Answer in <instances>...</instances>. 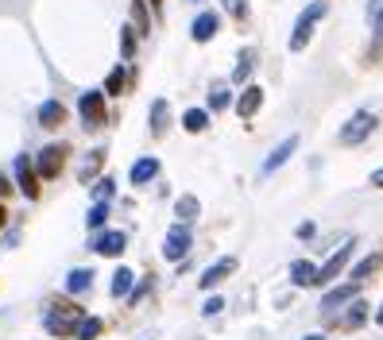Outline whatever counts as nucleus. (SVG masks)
<instances>
[{
	"label": "nucleus",
	"instance_id": "obj_1",
	"mask_svg": "<svg viewBox=\"0 0 383 340\" xmlns=\"http://www.w3.org/2000/svg\"><path fill=\"white\" fill-rule=\"evenodd\" d=\"M325 12H329V0H314V4H306L302 12H298V20H295V31H290V51H306V43H310V35L317 31V23L325 20Z\"/></svg>",
	"mask_w": 383,
	"mask_h": 340
},
{
	"label": "nucleus",
	"instance_id": "obj_2",
	"mask_svg": "<svg viewBox=\"0 0 383 340\" xmlns=\"http://www.w3.org/2000/svg\"><path fill=\"white\" fill-rule=\"evenodd\" d=\"M105 89H89V93L78 97V112H81V124H86L89 131H97L105 120H109V105H105Z\"/></svg>",
	"mask_w": 383,
	"mask_h": 340
},
{
	"label": "nucleus",
	"instance_id": "obj_3",
	"mask_svg": "<svg viewBox=\"0 0 383 340\" xmlns=\"http://www.w3.org/2000/svg\"><path fill=\"white\" fill-rule=\"evenodd\" d=\"M74 321H81V310H78V305L59 302L51 313H47V333H51V336H78Z\"/></svg>",
	"mask_w": 383,
	"mask_h": 340
},
{
	"label": "nucleus",
	"instance_id": "obj_4",
	"mask_svg": "<svg viewBox=\"0 0 383 340\" xmlns=\"http://www.w3.org/2000/svg\"><path fill=\"white\" fill-rule=\"evenodd\" d=\"M353 247L356 244H341L337 252L329 255V259L317 267V275H314V286H329V283H337L341 275H345V267H348V259H353Z\"/></svg>",
	"mask_w": 383,
	"mask_h": 340
},
{
	"label": "nucleus",
	"instance_id": "obj_5",
	"mask_svg": "<svg viewBox=\"0 0 383 340\" xmlns=\"http://www.w3.org/2000/svg\"><path fill=\"white\" fill-rule=\"evenodd\" d=\"M379 128V120H376V112H368V109H360V112H353V120L341 128V143H348V147H356V143H364V139L372 136V131Z\"/></svg>",
	"mask_w": 383,
	"mask_h": 340
},
{
	"label": "nucleus",
	"instance_id": "obj_6",
	"mask_svg": "<svg viewBox=\"0 0 383 340\" xmlns=\"http://www.w3.org/2000/svg\"><path fill=\"white\" fill-rule=\"evenodd\" d=\"M66 151L70 147L66 143H47L43 151H39V159H35V170H39V178H59V170L66 167Z\"/></svg>",
	"mask_w": 383,
	"mask_h": 340
},
{
	"label": "nucleus",
	"instance_id": "obj_7",
	"mask_svg": "<svg viewBox=\"0 0 383 340\" xmlns=\"http://www.w3.org/2000/svg\"><path fill=\"white\" fill-rule=\"evenodd\" d=\"M190 244H194V232H190V225H175L167 232V240H163V255H167L170 263H178V259H186V252H190Z\"/></svg>",
	"mask_w": 383,
	"mask_h": 340
},
{
	"label": "nucleus",
	"instance_id": "obj_8",
	"mask_svg": "<svg viewBox=\"0 0 383 340\" xmlns=\"http://www.w3.org/2000/svg\"><path fill=\"white\" fill-rule=\"evenodd\" d=\"M16 182H20V194L28 197V201H35V197H39V170H35V163H31L28 155L16 159Z\"/></svg>",
	"mask_w": 383,
	"mask_h": 340
},
{
	"label": "nucleus",
	"instance_id": "obj_9",
	"mask_svg": "<svg viewBox=\"0 0 383 340\" xmlns=\"http://www.w3.org/2000/svg\"><path fill=\"white\" fill-rule=\"evenodd\" d=\"M295 151H298V136H287V139H283V143H279V147H275V151L264 159V167H259V174H264V178H271V174L279 170V167H283V163H287Z\"/></svg>",
	"mask_w": 383,
	"mask_h": 340
},
{
	"label": "nucleus",
	"instance_id": "obj_10",
	"mask_svg": "<svg viewBox=\"0 0 383 340\" xmlns=\"http://www.w3.org/2000/svg\"><path fill=\"white\" fill-rule=\"evenodd\" d=\"M217 31H221V16H217V12H201L198 20L190 23V39H194V43H209Z\"/></svg>",
	"mask_w": 383,
	"mask_h": 340
},
{
	"label": "nucleus",
	"instance_id": "obj_11",
	"mask_svg": "<svg viewBox=\"0 0 383 340\" xmlns=\"http://www.w3.org/2000/svg\"><path fill=\"white\" fill-rule=\"evenodd\" d=\"M232 271H236V259H232V255H225V259H217L213 267H209L206 275L198 279V286H201V290H213V286H221L225 279L232 275Z\"/></svg>",
	"mask_w": 383,
	"mask_h": 340
},
{
	"label": "nucleus",
	"instance_id": "obj_12",
	"mask_svg": "<svg viewBox=\"0 0 383 340\" xmlns=\"http://www.w3.org/2000/svg\"><path fill=\"white\" fill-rule=\"evenodd\" d=\"M89 247H93L97 255H109V259H112V255H120L128 247V236H124V232H101Z\"/></svg>",
	"mask_w": 383,
	"mask_h": 340
},
{
	"label": "nucleus",
	"instance_id": "obj_13",
	"mask_svg": "<svg viewBox=\"0 0 383 340\" xmlns=\"http://www.w3.org/2000/svg\"><path fill=\"white\" fill-rule=\"evenodd\" d=\"M256 62H259V51L256 47H244L240 51V62L232 66V86H248V78H252V70H256Z\"/></svg>",
	"mask_w": 383,
	"mask_h": 340
},
{
	"label": "nucleus",
	"instance_id": "obj_14",
	"mask_svg": "<svg viewBox=\"0 0 383 340\" xmlns=\"http://www.w3.org/2000/svg\"><path fill=\"white\" fill-rule=\"evenodd\" d=\"M259 105H264V89H259V86H244V97L236 101V116H240V120H252Z\"/></svg>",
	"mask_w": 383,
	"mask_h": 340
},
{
	"label": "nucleus",
	"instance_id": "obj_15",
	"mask_svg": "<svg viewBox=\"0 0 383 340\" xmlns=\"http://www.w3.org/2000/svg\"><path fill=\"white\" fill-rule=\"evenodd\" d=\"M356 294H360L356 279H353V283H345V286H333L329 294L322 298V310H337V305H345V302H356Z\"/></svg>",
	"mask_w": 383,
	"mask_h": 340
},
{
	"label": "nucleus",
	"instance_id": "obj_16",
	"mask_svg": "<svg viewBox=\"0 0 383 340\" xmlns=\"http://www.w3.org/2000/svg\"><path fill=\"white\" fill-rule=\"evenodd\" d=\"M167 128H170V105L163 101V97H155V101H151V136L163 139V136H167Z\"/></svg>",
	"mask_w": 383,
	"mask_h": 340
},
{
	"label": "nucleus",
	"instance_id": "obj_17",
	"mask_svg": "<svg viewBox=\"0 0 383 340\" xmlns=\"http://www.w3.org/2000/svg\"><path fill=\"white\" fill-rule=\"evenodd\" d=\"M155 174H159V159L155 155H143V159L132 163V170H128V178L136 182V186H143V182H151Z\"/></svg>",
	"mask_w": 383,
	"mask_h": 340
},
{
	"label": "nucleus",
	"instance_id": "obj_18",
	"mask_svg": "<svg viewBox=\"0 0 383 340\" xmlns=\"http://www.w3.org/2000/svg\"><path fill=\"white\" fill-rule=\"evenodd\" d=\"M62 120H66V105H62V101H54V97H51V101L39 105V124H43V128H59Z\"/></svg>",
	"mask_w": 383,
	"mask_h": 340
},
{
	"label": "nucleus",
	"instance_id": "obj_19",
	"mask_svg": "<svg viewBox=\"0 0 383 340\" xmlns=\"http://www.w3.org/2000/svg\"><path fill=\"white\" fill-rule=\"evenodd\" d=\"M379 267H383V252H372V255H364V259L356 263V267L348 271V275H353L356 283H364V279H372V275H376Z\"/></svg>",
	"mask_w": 383,
	"mask_h": 340
},
{
	"label": "nucleus",
	"instance_id": "obj_20",
	"mask_svg": "<svg viewBox=\"0 0 383 340\" xmlns=\"http://www.w3.org/2000/svg\"><path fill=\"white\" fill-rule=\"evenodd\" d=\"M314 275H317L314 263H306V259L290 263V283H295V286H314Z\"/></svg>",
	"mask_w": 383,
	"mask_h": 340
},
{
	"label": "nucleus",
	"instance_id": "obj_21",
	"mask_svg": "<svg viewBox=\"0 0 383 340\" xmlns=\"http://www.w3.org/2000/svg\"><path fill=\"white\" fill-rule=\"evenodd\" d=\"M89 286H93V271L78 267V271H70V275H66V290H70V294H86Z\"/></svg>",
	"mask_w": 383,
	"mask_h": 340
},
{
	"label": "nucleus",
	"instance_id": "obj_22",
	"mask_svg": "<svg viewBox=\"0 0 383 340\" xmlns=\"http://www.w3.org/2000/svg\"><path fill=\"white\" fill-rule=\"evenodd\" d=\"M229 105H232V89L217 81V86L209 89V112H225V109H229Z\"/></svg>",
	"mask_w": 383,
	"mask_h": 340
},
{
	"label": "nucleus",
	"instance_id": "obj_23",
	"mask_svg": "<svg viewBox=\"0 0 383 340\" xmlns=\"http://www.w3.org/2000/svg\"><path fill=\"white\" fill-rule=\"evenodd\" d=\"M151 12L155 8H148V0H132V20H136V31H140V35L151 31Z\"/></svg>",
	"mask_w": 383,
	"mask_h": 340
},
{
	"label": "nucleus",
	"instance_id": "obj_24",
	"mask_svg": "<svg viewBox=\"0 0 383 340\" xmlns=\"http://www.w3.org/2000/svg\"><path fill=\"white\" fill-rule=\"evenodd\" d=\"M182 128L186 131H206L209 128V109H186L182 112Z\"/></svg>",
	"mask_w": 383,
	"mask_h": 340
},
{
	"label": "nucleus",
	"instance_id": "obj_25",
	"mask_svg": "<svg viewBox=\"0 0 383 340\" xmlns=\"http://www.w3.org/2000/svg\"><path fill=\"white\" fill-rule=\"evenodd\" d=\"M132 279H136V271L120 267L117 275H112V298H128V294H132Z\"/></svg>",
	"mask_w": 383,
	"mask_h": 340
},
{
	"label": "nucleus",
	"instance_id": "obj_26",
	"mask_svg": "<svg viewBox=\"0 0 383 340\" xmlns=\"http://www.w3.org/2000/svg\"><path fill=\"white\" fill-rule=\"evenodd\" d=\"M175 213H178V221H186V225H190L194 217H198L201 213V205H198V197L194 194H186V197H178V205H175Z\"/></svg>",
	"mask_w": 383,
	"mask_h": 340
},
{
	"label": "nucleus",
	"instance_id": "obj_27",
	"mask_svg": "<svg viewBox=\"0 0 383 340\" xmlns=\"http://www.w3.org/2000/svg\"><path fill=\"white\" fill-rule=\"evenodd\" d=\"M124 86H128V70H124V66H117V70L105 78V93H109V97H120V93H124Z\"/></svg>",
	"mask_w": 383,
	"mask_h": 340
},
{
	"label": "nucleus",
	"instance_id": "obj_28",
	"mask_svg": "<svg viewBox=\"0 0 383 340\" xmlns=\"http://www.w3.org/2000/svg\"><path fill=\"white\" fill-rule=\"evenodd\" d=\"M101 329H105L101 317H81L78 321V340H97V336H101Z\"/></svg>",
	"mask_w": 383,
	"mask_h": 340
},
{
	"label": "nucleus",
	"instance_id": "obj_29",
	"mask_svg": "<svg viewBox=\"0 0 383 340\" xmlns=\"http://www.w3.org/2000/svg\"><path fill=\"white\" fill-rule=\"evenodd\" d=\"M383 58V20L372 23V47H368V62H379Z\"/></svg>",
	"mask_w": 383,
	"mask_h": 340
},
{
	"label": "nucleus",
	"instance_id": "obj_30",
	"mask_svg": "<svg viewBox=\"0 0 383 340\" xmlns=\"http://www.w3.org/2000/svg\"><path fill=\"white\" fill-rule=\"evenodd\" d=\"M105 221H109V201H97L93 209L86 213V225H89V228H101Z\"/></svg>",
	"mask_w": 383,
	"mask_h": 340
},
{
	"label": "nucleus",
	"instance_id": "obj_31",
	"mask_svg": "<svg viewBox=\"0 0 383 340\" xmlns=\"http://www.w3.org/2000/svg\"><path fill=\"white\" fill-rule=\"evenodd\" d=\"M136 54V28H120V58H132Z\"/></svg>",
	"mask_w": 383,
	"mask_h": 340
},
{
	"label": "nucleus",
	"instance_id": "obj_32",
	"mask_svg": "<svg viewBox=\"0 0 383 340\" xmlns=\"http://www.w3.org/2000/svg\"><path fill=\"white\" fill-rule=\"evenodd\" d=\"M364 321H368V310H364V302H353V310H348L345 325H348V329H360Z\"/></svg>",
	"mask_w": 383,
	"mask_h": 340
},
{
	"label": "nucleus",
	"instance_id": "obj_33",
	"mask_svg": "<svg viewBox=\"0 0 383 340\" xmlns=\"http://www.w3.org/2000/svg\"><path fill=\"white\" fill-rule=\"evenodd\" d=\"M101 163H105V151H93V155H89V159H86V167H81V182H89V178H93Z\"/></svg>",
	"mask_w": 383,
	"mask_h": 340
},
{
	"label": "nucleus",
	"instance_id": "obj_34",
	"mask_svg": "<svg viewBox=\"0 0 383 340\" xmlns=\"http://www.w3.org/2000/svg\"><path fill=\"white\" fill-rule=\"evenodd\" d=\"M112 194H117V182H112V178L97 182V201H112Z\"/></svg>",
	"mask_w": 383,
	"mask_h": 340
},
{
	"label": "nucleus",
	"instance_id": "obj_35",
	"mask_svg": "<svg viewBox=\"0 0 383 340\" xmlns=\"http://www.w3.org/2000/svg\"><path fill=\"white\" fill-rule=\"evenodd\" d=\"M225 305H229V302H225V298H206V305H201V313H206V317H217V313H221L225 310Z\"/></svg>",
	"mask_w": 383,
	"mask_h": 340
},
{
	"label": "nucleus",
	"instance_id": "obj_36",
	"mask_svg": "<svg viewBox=\"0 0 383 340\" xmlns=\"http://www.w3.org/2000/svg\"><path fill=\"white\" fill-rule=\"evenodd\" d=\"M8 189H12V182H8V178H4V174H0V197H4V194H8Z\"/></svg>",
	"mask_w": 383,
	"mask_h": 340
},
{
	"label": "nucleus",
	"instance_id": "obj_37",
	"mask_svg": "<svg viewBox=\"0 0 383 340\" xmlns=\"http://www.w3.org/2000/svg\"><path fill=\"white\" fill-rule=\"evenodd\" d=\"M372 186H376V189H383V170H376V174H372Z\"/></svg>",
	"mask_w": 383,
	"mask_h": 340
},
{
	"label": "nucleus",
	"instance_id": "obj_38",
	"mask_svg": "<svg viewBox=\"0 0 383 340\" xmlns=\"http://www.w3.org/2000/svg\"><path fill=\"white\" fill-rule=\"evenodd\" d=\"M4 221H8V209H4V205H0V228H4Z\"/></svg>",
	"mask_w": 383,
	"mask_h": 340
},
{
	"label": "nucleus",
	"instance_id": "obj_39",
	"mask_svg": "<svg viewBox=\"0 0 383 340\" xmlns=\"http://www.w3.org/2000/svg\"><path fill=\"white\" fill-rule=\"evenodd\" d=\"M148 4L155 8V12H163V0H148Z\"/></svg>",
	"mask_w": 383,
	"mask_h": 340
},
{
	"label": "nucleus",
	"instance_id": "obj_40",
	"mask_svg": "<svg viewBox=\"0 0 383 340\" xmlns=\"http://www.w3.org/2000/svg\"><path fill=\"white\" fill-rule=\"evenodd\" d=\"M376 325H383V305H379V310H376Z\"/></svg>",
	"mask_w": 383,
	"mask_h": 340
},
{
	"label": "nucleus",
	"instance_id": "obj_41",
	"mask_svg": "<svg viewBox=\"0 0 383 340\" xmlns=\"http://www.w3.org/2000/svg\"><path fill=\"white\" fill-rule=\"evenodd\" d=\"M306 340H325V336H322V333H317V336H306Z\"/></svg>",
	"mask_w": 383,
	"mask_h": 340
}]
</instances>
